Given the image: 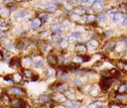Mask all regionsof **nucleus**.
<instances>
[{
    "label": "nucleus",
    "instance_id": "f257e3e1",
    "mask_svg": "<svg viewBox=\"0 0 127 108\" xmlns=\"http://www.w3.org/2000/svg\"><path fill=\"white\" fill-rule=\"evenodd\" d=\"M111 81H112V79L104 76V78L101 79V81H100V85H101L102 89L103 90H107L110 87V85H111Z\"/></svg>",
    "mask_w": 127,
    "mask_h": 108
},
{
    "label": "nucleus",
    "instance_id": "f03ea898",
    "mask_svg": "<svg viewBox=\"0 0 127 108\" xmlns=\"http://www.w3.org/2000/svg\"><path fill=\"white\" fill-rule=\"evenodd\" d=\"M11 104L15 108H25V106H26L25 102L22 101V100H20V99H14V100H12Z\"/></svg>",
    "mask_w": 127,
    "mask_h": 108
},
{
    "label": "nucleus",
    "instance_id": "7ed1b4c3",
    "mask_svg": "<svg viewBox=\"0 0 127 108\" xmlns=\"http://www.w3.org/2000/svg\"><path fill=\"white\" fill-rule=\"evenodd\" d=\"M126 18L124 17V14L122 13H119V12H116L115 15H114V17H113V21L115 23H121V22H124Z\"/></svg>",
    "mask_w": 127,
    "mask_h": 108
},
{
    "label": "nucleus",
    "instance_id": "20e7f679",
    "mask_svg": "<svg viewBox=\"0 0 127 108\" xmlns=\"http://www.w3.org/2000/svg\"><path fill=\"white\" fill-rule=\"evenodd\" d=\"M10 93H12V94H14V95H22V94H24V90L22 89V88H20V87H12V88H10Z\"/></svg>",
    "mask_w": 127,
    "mask_h": 108
},
{
    "label": "nucleus",
    "instance_id": "39448f33",
    "mask_svg": "<svg viewBox=\"0 0 127 108\" xmlns=\"http://www.w3.org/2000/svg\"><path fill=\"white\" fill-rule=\"evenodd\" d=\"M41 23H42V20L40 19V18H36V19H34L33 21L31 22V29H37L38 27H40V25H41Z\"/></svg>",
    "mask_w": 127,
    "mask_h": 108
},
{
    "label": "nucleus",
    "instance_id": "423d86ee",
    "mask_svg": "<svg viewBox=\"0 0 127 108\" xmlns=\"http://www.w3.org/2000/svg\"><path fill=\"white\" fill-rule=\"evenodd\" d=\"M87 48L89 49V50H93V49H95L98 46V44H97V42L95 41V40H91V41H89V42H87Z\"/></svg>",
    "mask_w": 127,
    "mask_h": 108
},
{
    "label": "nucleus",
    "instance_id": "0eeeda50",
    "mask_svg": "<svg viewBox=\"0 0 127 108\" xmlns=\"http://www.w3.org/2000/svg\"><path fill=\"white\" fill-rule=\"evenodd\" d=\"M48 63H49L50 65H52V66L56 65L57 64V58H56V56H54V55H49V56H48Z\"/></svg>",
    "mask_w": 127,
    "mask_h": 108
},
{
    "label": "nucleus",
    "instance_id": "6e6552de",
    "mask_svg": "<svg viewBox=\"0 0 127 108\" xmlns=\"http://www.w3.org/2000/svg\"><path fill=\"white\" fill-rule=\"evenodd\" d=\"M92 6H93L94 10H100L102 7V0H96Z\"/></svg>",
    "mask_w": 127,
    "mask_h": 108
},
{
    "label": "nucleus",
    "instance_id": "1a4fd4ad",
    "mask_svg": "<svg viewBox=\"0 0 127 108\" xmlns=\"http://www.w3.org/2000/svg\"><path fill=\"white\" fill-rule=\"evenodd\" d=\"M56 100L59 101V102H64V101H67L66 100V96L64 94H61V93H56V96H55Z\"/></svg>",
    "mask_w": 127,
    "mask_h": 108
},
{
    "label": "nucleus",
    "instance_id": "9d476101",
    "mask_svg": "<svg viewBox=\"0 0 127 108\" xmlns=\"http://www.w3.org/2000/svg\"><path fill=\"white\" fill-rule=\"evenodd\" d=\"M75 50L79 53H85L86 52V47L84 45H77L76 47H75Z\"/></svg>",
    "mask_w": 127,
    "mask_h": 108
},
{
    "label": "nucleus",
    "instance_id": "9b49d317",
    "mask_svg": "<svg viewBox=\"0 0 127 108\" xmlns=\"http://www.w3.org/2000/svg\"><path fill=\"white\" fill-rule=\"evenodd\" d=\"M53 31H54V33H56V34H61L63 32V28H61L59 26V24H56V25L53 26Z\"/></svg>",
    "mask_w": 127,
    "mask_h": 108
},
{
    "label": "nucleus",
    "instance_id": "f8f14e48",
    "mask_svg": "<svg viewBox=\"0 0 127 108\" xmlns=\"http://www.w3.org/2000/svg\"><path fill=\"white\" fill-rule=\"evenodd\" d=\"M125 92H127V84H122L118 88V93L122 94V93H125Z\"/></svg>",
    "mask_w": 127,
    "mask_h": 108
},
{
    "label": "nucleus",
    "instance_id": "ddd939ff",
    "mask_svg": "<svg viewBox=\"0 0 127 108\" xmlns=\"http://www.w3.org/2000/svg\"><path fill=\"white\" fill-rule=\"evenodd\" d=\"M19 65H20V61H19V59H12V61L10 63V67H12V68L19 67Z\"/></svg>",
    "mask_w": 127,
    "mask_h": 108
},
{
    "label": "nucleus",
    "instance_id": "4468645a",
    "mask_svg": "<svg viewBox=\"0 0 127 108\" xmlns=\"http://www.w3.org/2000/svg\"><path fill=\"white\" fill-rule=\"evenodd\" d=\"M78 38H81V34L74 32V33H72L71 38H70V41H71V42H74L75 39H78Z\"/></svg>",
    "mask_w": 127,
    "mask_h": 108
},
{
    "label": "nucleus",
    "instance_id": "2eb2a0df",
    "mask_svg": "<svg viewBox=\"0 0 127 108\" xmlns=\"http://www.w3.org/2000/svg\"><path fill=\"white\" fill-rule=\"evenodd\" d=\"M118 67H119L121 69L127 70V63H126V61H123V60L119 61V63H118Z\"/></svg>",
    "mask_w": 127,
    "mask_h": 108
},
{
    "label": "nucleus",
    "instance_id": "dca6fc26",
    "mask_svg": "<svg viewBox=\"0 0 127 108\" xmlns=\"http://www.w3.org/2000/svg\"><path fill=\"white\" fill-rule=\"evenodd\" d=\"M27 14H28V12H27L26 10H22V11H20V12L18 13L17 16H18L19 18H24V17L27 16Z\"/></svg>",
    "mask_w": 127,
    "mask_h": 108
},
{
    "label": "nucleus",
    "instance_id": "f3484780",
    "mask_svg": "<svg viewBox=\"0 0 127 108\" xmlns=\"http://www.w3.org/2000/svg\"><path fill=\"white\" fill-rule=\"evenodd\" d=\"M40 100H42L41 102H50V96H48V95H42L40 97Z\"/></svg>",
    "mask_w": 127,
    "mask_h": 108
},
{
    "label": "nucleus",
    "instance_id": "a211bd4d",
    "mask_svg": "<svg viewBox=\"0 0 127 108\" xmlns=\"http://www.w3.org/2000/svg\"><path fill=\"white\" fill-rule=\"evenodd\" d=\"M85 12H86V10H85V8H77V9L75 10V13H76L77 15H83V14H85Z\"/></svg>",
    "mask_w": 127,
    "mask_h": 108
},
{
    "label": "nucleus",
    "instance_id": "6ab92c4d",
    "mask_svg": "<svg viewBox=\"0 0 127 108\" xmlns=\"http://www.w3.org/2000/svg\"><path fill=\"white\" fill-rule=\"evenodd\" d=\"M64 106L67 107V108H74L73 101H65L64 102Z\"/></svg>",
    "mask_w": 127,
    "mask_h": 108
},
{
    "label": "nucleus",
    "instance_id": "aec40b11",
    "mask_svg": "<svg viewBox=\"0 0 127 108\" xmlns=\"http://www.w3.org/2000/svg\"><path fill=\"white\" fill-rule=\"evenodd\" d=\"M0 13H1L2 16H7V15L9 14V10H8V8H2L1 10H0Z\"/></svg>",
    "mask_w": 127,
    "mask_h": 108
},
{
    "label": "nucleus",
    "instance_id": "412c9836",
    "mask_svg": "<svg viewBox=\"0 0 127 108\" xmlns=\"http://www.w3.org/2000/svg\"><path fill=\"white\" fill-rule=\"evenodd\" d=\"M24 75L26 78H31L32 79V70L30 69H24Z\"/></svg>",
    "mask_w": 127,
    "mask_h": 108
},
{
    "label": "nucleus",
    "instance_id": "4be33fe9",
    "mask_svg": "<svg viewBox=\"0 0 127 108\" xmlns=\"http://www.w3.org/2000/svg\"><path fill=\"white\" fill-rule=\"evenodd\" d=\"M67 89H68V87H67V85H65V84H62V85H60V86L57 87V90H58V91H65V90H67Z\"/></svg>",
    "mask_w": 127,
    "mask_h": 108
},
{
    "label": "nucleus",
    "instance_id": "5701e85b",
    "mask_svg": "<svg viewBox=\"0 0 127 108\" xmlns=\"http://www.w3.org/2000/svg\"><path fill=\"white\" fill-rule=\"evenodd\" d=\"M96 20L98 22H103L105 20V16H104V14H100L98 15V16H96Z\"/></svg>",
    "mask_w": 127,
    "mask_h": 108
},
{
    "label": "nucleus",
    "instance_id": "b1692460",
    "mask_svg": "<svg viewBox=\"0 0 127 108\" xmlns=\"http://www.w3.org/2000/svg\"><path fill=\"white\" fill-rule=\"evenodd\" d=\"M95 19H96V17L93 16V15H88L86 17V22H93Z\"/></svg>",
    "mask_w": 127,
    "mask_h": 108
},
{
    "label": "nucleus",
    "instance_id": "393cba45",
    "mask_svg": "<svg viewBox=\"0 0 127 108\" xmlns=\"http://www.w3.org/2000/svg\"><path fill=\"white\" fill-rule=\"evenodd\" d=\"M85 60V58L84 57H75L74 61H75V63H82V61Z\"/></svg>",
    "mask_w": 127,
    "mask_h": 108
},
{
    "label": "nucleus",
    "instance_id": "a878e982",
    "mask_svg": "<svg viewBox=\"0 0 127 108\" xmlns=\"http://www.w3.org/2000/svg\"><path fill=\"white\" fill-rule=\"evenodd\" d=\"M23 61H25V63H24V65H25V66H26V67H28V66H30V65H31V64H32V63H30V61H32V60H31V59H30V58H25V59H24V60H23Z\"/></svg>",
    "mask_w": 127,
    "mask_h": 108
},
{
    "label": "nucleus",
    "instance_id": "bb28decb",
    "mask_svg": "<svg viewBox=\"0 0 127 108\" xmlns=\"http://www.w3.org/2000/svg\"><path fill=\"white\" fill-rule=\"evenodd\" d=\"M115 48V43L114 42H110L107 44V49H111V50H113Z\"/></svg>",
    "mask_w": 127,
    "mask_h": 108
},
{
    "label": "nucleus",
    "instance_id": "cd10ccee",
    "mask_svg": "<svg viewBox=\"0 0 127 108\" xmlns=\"http://www.w3.org/2000/svg\"><path fill=\"white\" fill-rule=\"evenodd\" d=\"M33 65H34L35 67H37V68H39V67H42V66H43V64L41 63L40 60H33Z\"/></svg>",
    "mask_w": 127,
    "mask_h": 108
},
{
    "label": "nucleus",
    "instance_id": "c85d7f7f",
    "mask_svg": "<svg viewBox=\"0 0 127 108\" xmlns=\"http://www.w3.org/2000/svg\"><path fill=\"white\" fill-rule=\"evenodd\" d=\"M54 69H48L47 70V74H48V78H51V76L54 74Z\"/></svg>",
    "mask_w": 127,
    "mask_h": 108
},
{
    "label": "nucleus",
    "instance_id": "c756f323",
    "mask_svg": "<svg viewBox=\"0 0 127 108\" xmlns=\"http://www.w3.org/2000/svg\"><path fill=\"white\" fill-rule=\"evenodd\" d=\"M40 19L42 20V22H46V21H48V19H49V16H48V15H41Z\"/></svg>",
    "mask_w": 127,
    "mask_h": 108
},
{
    "label": "nucleus",
    "instance_id": "7c9ffc66",
    "mask_svg": "<svg viewBox=\"0 0 127 108\" xmlns=\"http://www.w3.org/2000/svg\"><path fill=\"white\" fill-rule=\"evenodd\" d=\"M63 28L64 29H69L70 28V23L69 22H64L63 23Z\"/></svg>",
    "mask_w": 127,
    "mask_h": 108
},
{
    "label": "nucleus",
    "instance_id": "2f4dec72",
    "mask_svg": "<svg viewBox=\"0 0 127 108\" xmlns=\"http://www.w3.org/2000/svg\"><path fill=\"white\" fill-rule=\"evenodd\" d=\"M74 85H76V86H81V85H82V81L79 80V79H74Z\"/></svg>",
    "mask_w": 127,
    "mask_h": 108
},
{
    "label": "nucleus",
    "instance_id": "473e14b6",
    "mask_svg": "<svg viewBox=\"0 0 127 108\" xmlns=\"http://www.w3.org/2000/svg\"><path fill=\"white\" fill-rule=\"evenodd\" d=\"M73 104H74V108H79V106H81V102L73 101Z\"/></svg>",
    "mask_w": 127,
    "mask_h": 108
},
{
    "label": "nucleus",
    "instance_id": "72a5a7b5",
    "mask_svg": "<svg viewBox=\"0 0 127 108\" xmlns=\"http://www.w3.org/2000/svg\"><path fill=\"white\" fill-rule=\"evenodd\" d=\"M2 99L4 100V102H9V97L7 96V94H3L2 95Z\"/></svg>",
    "mask_w": 127,
    "mask_h": 108
},
{
    "label": "nucleus",
    "instance_id": "f704fd0d",
    "mask_svg": "<svg viewBox=\"0 0 127 108\" xmlns=\"http://www.w3.org/2000/svg\"><path fill=\"white\" fill-rule=\"evenodd\" d=\"M60 45H61V47H63V48H64V47H67L68 42H67V41H63V42H61Z\"/></svg>",
    "mask_w": 127,
    "mask_h": 108
},
{
    "label": "nucleus",
    "instance_id": "c9c22d12",
    "mask_svg": "<svg viewBox=\"0 0 127 108\" xmlns=\"http://www.w3.org/2000/svg\"><path fill=\"white\" fill-rule=\"evenodd\" d=\"M116 99L117 100H123V99H125V96H123V95H117V97H116Z\"/></svg>",
    "mask_w": 127,
    "mask_h": 108
},
{
    "label": "nucleus",
    "instance_id": "e433bc0d",
    "mask_svg": "<svg viewBox=\"0 0 127 108\" xmlns=\"http://www.w3.org/2000/svg\"><path fill=\"white\" fill-rule=\"evenodd\" d=\"M4 79H5L6 81H7V80H8V81H12V79H11V75H9V76H6V78H5Z\"/></svg>",
    "mask_w": 127,
    "mask_h": 108
},
{
    "label": "nucleus",
    "instance_id": "4c0bfd02",
    "mask_svg": "<svg viewBox=\"0 0 127 108\" xmlns=\"http://www.w3.org/2000/svg\"><path fill=\"white\" fill-rule=\"evenodd\" d=\"M48 10L49 11H52V12H54L56 9H55V7H53V6H51V7H48Z\"/></svg>",
    "mask_w": 127,
    "mask_h": 108
},
{
    "label": "nucleus",
    "instance_id": "58836bf2",
    "mask_svg": "<svg viewBox=\"0 0 127 108\" xmlns=\"http://www.w3.org/2000/svg\"><path fill=\"white\" fill-rule=\"evenodd\" d=\"M69 93H70V92H67V93H66V96H69V97H72V98H74V97L73 94H69Z\"/></svg>",
    "mask_w": 127,
    "mask_h": 108
},
{
    "label": "nucleus",
    "instance_id": "ea45409f",
    "mask_svg": "<svg viewBox=\"0 0 127 108\" xmlns=\"http://www.w3.org/2000/svg\"><path fill=\"white\" fill-rule=\"evenodd\" d=\"M12 49V45H7V50H11Z\"/></svg>",
    "mask_w": 127,
    "mask_h": 108
},
{
    "label": "nucleus",
    "instance_id": "a19ab883",
    "mask_svg": "<svg viewBox=\"0 0 127 108\" xmlns=\"http://www.w3.org/2000/svg\"><path fill=\"white\" fill-rule=\"evenodd\" d=\"M60 40V37H56L55 39H53V41H55V42H58Z\"/></svg>",
    "mask_w": 127,
    "mask_h": 108
},
{
    "label": "nucleus",
    "instance_id": "79ce46f5",
    "mask_svg": "<svg viewBox=\"0 0 127 108\" xmlns=\"http://www.w3.org/2000/svg\"><path fill=\"white\" fill-rule=\"evenodd\" d=\"M111 34H113L112 31H108V32H106V35H111Z\"/></svg>",
    "mask_w": 127,
    "mask_h": 108
},
{
    "label": "nucleus",
    "instance_id": "37998d69",
    "mask_svg": "<svg viewBox=\"0 0 127 108\" xmlns=\"http://www.w3.org/2000/svg\"><path fill=\"white\" fill-rule=\"evenodd\" d=\"M123 25H124V26H127V18L124 20V22H123Z\"/></svg>",
    "mask_w": 127,
    "mask_h": 108
},
{
    "label": "nucleus",
    "instance_id": "c03bdc74",
    "mask_svg": "<svg viewBox=\"0 0 127 108\" xmlns=\"http://www.w3.org/2000/svg\"><path fill=\"white\" fill-rule=\"evenodd\" d=\"M70 1H73V2H74V1H76V0H70Z\"/></svg>",
    "mask_w": 127,
    "mask_h": 108
},
{
    "label": "nucleus",
    "instance_id": "a18cd8bd",
    "mask_svg": "<svg viewBox=\"0 0 127 108\" xmlns=\"http://www.w3.org/2000/svg\"><path fill=\"white\" fill-rule=\"evenodd\" d=\"M18 1H22V0H18Z\"/></svg>",
    "mask_w": 127,
    "mask_h": 108
},
{
    "label": "nucleus",
    "instance_id": "49530a36",
    "mask_svg": "<svg viewBox=\"0 0 127 108\" xmlns=\"http://www.w3.org/2000/svg\"><path fill=\"white\" fill-rule=\"evenodd\" d=\"M60 108H61V107H60Z\"/></svg>",
    "mask_w": 127,
    "mask_h": 108
}]
</instances>
